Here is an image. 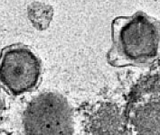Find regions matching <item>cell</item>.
<instances>
[{
	"label": "cell",
	"mask_w": 160,
	"mask_h": 135,
	"mask_svg": "<svg viewBox=\"0 0 160 135\" xmlns=\"http://www.w3.org/2000/svg\"><path fill=\"white\" fill-rule=\"evenodd\" d=\"M112 42L110 64L118 67L145 63L158 52L159 30L147 17L118 18L112 24Z\"/></svg>",
	"instance_id": "6da1fadb"
},
{
	"label": "cell",
	"mask_w": 160,
	"mask_h": 135,
	"mask_svg": "<svg viewBox=\"0 0 160 135\" xmlns=\"http://www.w3.org/2000/svg\"><path fill=\"white\" fill-rule=\"evenodd\" d=\"M42 63L27 45L12 44L0 54V86L12 95L34 90L41 81Z\"/></svg>",
	"instance_id": "7a4b0ae2"
},
{
	"label": "cell",
	"mask_w": 160,
	"mask_h": 135,
	"mask_svg": "<svg viewBox=\"0 0 160 135\" xmlns=\"http://www.w3.org/2000/svg\"><path fill=\"white\" fill-rule=\"evenodd\" d=\"M23 123L28 134H72V111L66 100L54 93L42 94L26 107Z\"/></svg>",
	"instance_id": "3957f363"
},
{
	"label": "cell",
	"mask_w": 160,
	"mask_h": 135,
	"mask_svg": "<svg viewBox=\"0 0 160 135\" xmlns=\"http://www.w3.org/2000/svg\"><path fill=\"white\" fill-rule=\"evenodd\" d=\"M4 108H5V103H4V99H3V96H2L1 91H0V115L2 114Z\"/></svg>",
	"instance_id": "277c9868"
}]
</instances>
